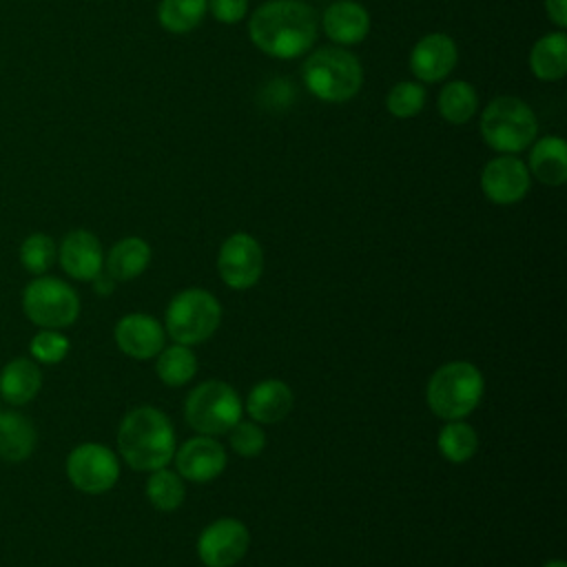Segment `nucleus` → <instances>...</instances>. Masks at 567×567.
I'll return each mask as SVG.
<instances>
[{"mask_svg": "<svg viewBox=\"0 0 567 567\" xmlns=\"http://www.w3.org/2000/svg\"><path fill=\"white\" fill-rule=\"evenodd\" d=\"M317 13L303 0H268L248 20L252 44L270 58L292 60L317 40Z\"/></svg>", "mask_w": 567, "mask_h": 567, "instance_id": "nucleus-1", "label": "nucleus"}, {"mask_svg": "<svg viewBox=\"0 0 567 567\" xmlns=\"http://www.w3.org/2000/svg\"><path fill=\"white\" fill-rule=\"evenodd\" d=\"M117 450L122 458L137 472L166 467L175 454V432L171 419L153 405L131 410L120 423Z\"/></svg>", "mask_w": 567, "mask_h": 567, "instance_id": "nucleus-2", "label": "nucleus"}, {"mask_svg": "<svg viewBox=\"0 0 567 567\" xmlns=\"http://www.w3.org/2000/svg\"><path fill=\"white\" fill-rule=\"evenodd\" d=\"M306 89L323 102H348L363 84V69L354 53L341 47L315 49L301 69Z\"/></svg>", "mask_w": 567, "mask_h": 567, "instance_id": "nucleus-3", "label": "nucleus"}, {"mask_svg": "<svg viewBox=\"0 0 567 567\" xmlns=\"http://www.w3.org/2000/svg\"><path fill=\"white\" fill-rule=\"evenodd\" d=\"M485 381L470 361L443 363L427 381L425 401L443 421H456L472 414L483 399Z\"/></svg>", "mask_w": 567, "mask_h": 567, "instance_id": "nucleus-4", "label": "nucleus"}, {"mask_svg": "<svg viewBox=\"0 0 567 567\" xmlns=\"http://www.w3.org/2000/svg\"><path fill=\"white\" fill-rule=\"evenodd\" d=\"M536 133V113L520 97L498 95L481 113V135L485 144L496 153H520L532 146Z\"/></svg>", "mask_w": 567, "mask_h": 567, "instance_id": "nucleus-5", "label": "nucleus"}, {"mask_svg": "<svg viewBox=\"0 0 567 567\" xmlns=\"http://www.w3.org/2000/svg\"><path fill=\"white\" fill-rule=\"evenodd\" d=\"M221 321L217 297L204 288H186L177 292L164 317V328L175 343L195 346L215 334Z\"/></svg>", "mask_w": 567, "mask_h": 567, "instance_id": "nucleus-6", "label": "nucleus"}, {"mask_svg": "<svg viewBox=\"0 0 567 567\" xmlns=\"http://www.w3.org/2000/svg\"><path fill=\"white\" fill-rule=\"evenodd\" d=\"M244 412V403L235 388L226 381L208 379L190 390L184 403L186 423L206 436L226 434Z\"/></svg>", "mask_w": 567, "mask_h": 567, "instance_id": "nucleus-7", "label": "nucleus"}, {"mask_svg": "<svg viewBox=\"0 0 567 567\" xmlns=\"http://www.w3.org/2000/svg\"><path fill=\"white\" fill-rule=\"evenodd\" d=\"M24 315L42 328H66L80 315L78 292L58 277H35L22 292Z\"/></svg>", "mask_w": 567, "mask_h": 567, "instance_id": "nucleus-8", "label": "nucleus"}, {"mask_svg": "<svg viewBox=\"0 0 567 567\" xmlns=\"http://www.w3.org/2000/svg\"><path fill=\"white\" fill-rule=\"evenodd\" d=\"M66 476L80 492L104 494L120 478V461L102 443H82L66 456Z\"/></svg>", "mask_w": 567, "mask_h": 567, "instance_id": "nucleus-9", "label": "nucleus"}, {"mask_svg": "<svg viewBox=\"0 0 567 567\" xmlns=\"http://www.w3.org/2000/svg\"><path fill=\"white\" fill-rule=\"evenodd\" d=\"M217 270L228 288L246 290L255 286L264 272V250L248 233H233L224 239L217 255Z\"/></svg>", "mask_w": 567, "mask_h": 567, "instance_id": "nucleus-10", "label": "nucleus"}, {"mask_svg": "<svg viewBox=\"0 0 567 567\" xmlns=\"http://www.w3.org/2000/svg\"><path fill=\"white\" fill-rule=\"evenodd\" d=\"M250 545V532L239 518H217L197 538V556L206 567L237 565Z\"/></svg>", "mask_w": 567, "mask_h": 567, "instance_id": "nucleus-11", "label": "nucleus"}, {"mask_svg": "<svg viewBox=\"0 0 567 567\" xmlns=\"http://www.w3.org/2000/svg\"><path fill=\"white\" fill-rule=\"evenodd\" d=\"M532 184V175L527 164L514 155H498L483 166L481 173V188L483 195L498 204L509 206L520 202Z\"/></svg>", "mask_w": 567, "mask_h": 567, "instance_id": "nucleus-12", "label": "nucleus"}, {"mask_svg": "<svg viewBox=\"0 0 567 567\" xmlns=\"http://www.w3.org/2000/svg\"><path fill=\"white\" fill-rule=\"evenodd\" d=\"M175 470L182 478L206 483L217 478L226 467V450L215 436H193L173 454Z\"/></svg>", "mask_w": 567, "mask_h": 567, "instance_id": "nucleus-13", "label": "nucleus"}, {"mask_svg": "<svg viewBox=\"0 0 567 567\" xmlns=\"http://www.w3.org/2000/svg\"><path fill=\"white\" fill-rule=\"evenodd\" d=\"M458 60L456 42L445 33L423 35L410 53V71L421 82H441L447 78Z\"/></svg>", "mask_w": 567, "mask_h": 567, "instance_id": "nucleus-14", "label": "nucleus"}, {"mask_svg": "<svg viewBox=\"0 0 567 567\" xmlns=\"http://www.w3.org/2000/svg\"><path fill=\"white\" fill-rule=\"evenodd\" d=\"M164 326L144 312L124 315L115 323L117 348L133 359H153L164 348Z\"/></svg>", "mask_w": 567, "mask_h": 567, "instance_id": "nucleus-15", "label": "nucleus"}, {"mask_svg": "<svg viewBox=\"0 0 567 567\" xmlns=\"http://www.w3.org/2000/svg\"><path fill=\"white\" fill-rule=\"evenodd\" d=\"M58 259L62 270L69 277L80 281H93L104 266V252H102L100 239L84 228H78L64 235L58 250Z\"/></svg>", "mask_w": 567, "mask_h": 567, "instance_id": "nucleus-16", "label": "nucleus"}, {"mask_svg": "<svg viewBox=\"0 0 567 567\" xmlns=\"http://www.w3.org/2000/svg\"><path fill=\"white\" fill-rule=\"evenodd\" d=\"M321 27L334 44H359L370 33V13L354 0H337L323 11Z\"/></svg>", "mask_w": 567, "mask_h": 567, "instance_id": "nucleus-17", "label": "nucleus"}, {"mask_svg": "<svg viewBox=\"0 0 567 567\" xmlns=\"http://www.w3.org/2000/svg\"><path fill=\"white\" fill-rule=\"evenodd\" d=\"M529 175L545 186H560L567 179V144L560 135H545L532 142Z\"/></svg>", "mask_w": 567, "mask_h": 567, "instance_id": "nucleus-18", "label": "nucleus"}, {"mask_svg": "<svg viewBox=\"0 0 567 567\" xmlns=\"http://www.w3.org/2000/svg\"><path fill=\"white\" fill-rule=\"evenodd\" d=\"M292 390L279 379L259 381L246 399V410L255 423H279L292 410Z\"/></svg>", "mask_w": 567, "mask_h": 567, "instance_id": "nucleus-19", "label": "nucleus"}, {"mask_svg": "<svg viewBox=\"0 0 567 567\" xmlns=\"http://www.w3.org/2000/svg\"><path fill=\"white\" fill-rule=\"evenodd\" d=\"M40 385H42V372L27 357H18L9 361L0 372V394L11 405L29 403L40 392Z\"/></svg>", "mask_w": 567, "mask_h": 567, "instance_id": "nucleus-20", "label": "nucleus"}, {"mask_svg": "<svg viewBox=\"0 0 567 567\" xmlns=\"http://www.w3.org/2000/svg\"><path fill=\"white\" fill-rule=\"evenodd\" d=\"M529 69L543 82H556L567 73V35L551 31L538 38L529 51Z\"/></svg>", "mask_w": 567, "mask_h": 567, "instance_id": "nucleus-21", "label": "nucleus"}, {"mask_svg": "<svg viewBox=\"0 0 567 567\" xmlns=\"http://www.w3.org/2000/svg\"><path fill=\"white\" fill-rule=\"evenodd\" d=\"M151 261V246L142 237H124L106 255V272L113 281L140 277Z\"/></svg>", "mask_w": 567, "mask_h": 567, "instance_id": "nucleus-22", "label": "nucleus"}, {"mask_svg": "<svg viewBox=\"0 0 567 567\" xmlns=\"http://www.w3.org/2000/svg\"><path fill=\"white\" fill-rule=\"evenodd\" d=\"M35 427L20 412H2L0 414V456L4 461L18 463L31 456L35 447Z\"/></svg>", "mask_w": 567, "mask_h": 567, "instance_id": "nucleus-23", "label": "nucleus"}, {"mask_svg": "<svg viewBox=\"0 0 567 567\" xmlns=\"http://www.w3.org/2000/svg\"><path fill=\"white\" fill-rule=\"evenodd\" d=\"M436 109L447 124H454V126L465 124L476 115V109H478L476 89L465 80L447 82L439 93Z\"/></svg>", "mask_w": 567, "mask_h": 567, "instance_id": "nucleus-24", "label": "nucleus"}, {"mask_svg": "<svg viewBox=\"0 0 567 567\" xmlns=\"http://www.w3.org/2000/svg\"><path fill=\"white\" fill-rule=\"evenodd\" d=\"M155 372L159 381H164L171 388L186 385L195 372H197V357L195 352L184 343L164 346L155 361Z\"/></svg>", "mask_w": 567, "mask_h": 567, "instance_id": "nucleus-25", "label": "nucleus"}, {"mask_svg": "<svg viewBox=\"0 0 567 567\" xmlns=\"http://www.w3.org/2000/svg\"><path fill=\"white\" fill-rule=\"evenodd\" d=\"M436 447H439L441 456L447 458L450 463H465L478 450V434L463 419L445 421V425L439 430Z\"/></svg>", "mask_w": 567, "mask_h": 567, "instance_id": "nucleus-26", "label": "nucleus"}, {"mask_svg": "<svg viewBox=\"0 0 567 567\" xmlns=\"http://www.w3.org/2000/svg\"><path fill=\"white\" fill-rule=\"evenodd\" d=\"M206 0H159L157 20L175 35L190 33L206 16Z\"/></svg>", "mask_w": 567, "mask_h": 567, "instance_id": "nucleus-27", "label": "nucleus"}, {"mask_svg": "<svg viewBox=\"0 0 567 567\" xmlns=\"http://www.w3.org/2000/svg\"><path fill=\"white\" fill-rule=\"evenodd\" d=\"M186 487L177 472L159 467L153 470L146 481V498L159 512H173L184 503Z\"/></svg>", "mask_w": 567, "mask_h": 567, "instance_id": "nucleus-28", "label": "nucleus"}, {"mask_svg": "<svg viewBox=\"0 0 567 567\" xmlns=\"http://www.w3.org/2000/svg\"><path fill=\"white\" fill-rule=\"evenodd\" d=\"M425 89L421 82H396L388 95H385V109L399 117V120H408L421 113V109L425 106Z\"/></svg>", "mask_w": 567, "mask_h": 567, "instance_id": "nucleus-29", "label": "nucleus"}, {"mask_svg": "<svg viewBox=\"0 0 567 567\" xmlns=\"http://www.w3.org/2000/svg\"><path fill=\"white\" fill-rule=\"evenodd\" d=\"M55 257H58L55 241L44 233L29 235L20 246V264L33 275L47 272L53 266Z\"/></svg>", "mask_w": 567, "mask_h": 567, "instance_id": "nucleus-30", "label": "nucleus"}, {"mask_svg": "<svg viewBox=\"0 0 567 567\" xmlns=\"http://www.w3.org/2000/svg\"><path fill=\"white\" fill-rule=\"evenodd\" d=\"M228 439H230L233 452L244 456V458L259 456L261 450L266 447V434H264V430L255 421H241L239 419L228 430Z\"/></svg>", "mask_w": 567, "mask_h": 567, "instance_id": "nucleus-31", "label": "nucleus"}, {"mask_svg": "<svg viewBox=\"0 0 567 567\" xmlns=\"http://www.w3.org/2000/svg\"><path fill=\"white\" fill-rule=\"evenodd\" d=\"M29 350H31V357H33L35 361L53 365V363H60V361L66 357V352H69V339H66L62 332L47 328V330H40V332L31 339Z\"/></svg>", "mask_w": 567, "mask_h": 567, "instance_id": "nucleus-32", "label": "nucleus"}, {"mask_svg": "<svg viewBox=\"0 0 567 567\" xmlns=\"http://www.w3.org/2000/svg\"><path fill=\"white\" fill-rule=\"evenodd\" d=\"M206 9L221 24H237L248 13V0H206Z\"/></svg>", "mask_w": 567, "mask_h": 567, "instance_id": "nucleus-33", "label": "nucleus"}, {"mask_svg": "<svg viewBox=\"0 0 567 567\" xmlns=\"http://www.w3.org/2000/svg\"><path fill=\"white\" fill-rule=\"evenodd\" d=\"M545 11L558 29L567 27V0H545Z\"/></svg>", "mask_w": 567, "mask_h": 567, "instance_id": "nucleus-34", "label": "nucleus"}, {"mask_svg": "<svg viewBox=\"0 0 567 567\" xmlns=\"http://www.w3.org/2000/svg\"><path fill=\"white\" fill-rule=\"evenodd\" d=\"M543 567H567L563 560H547Z\"/></svg>", "mask_w": 567, "mask_h": 567, "instance_id": "nucleus-35", "label": "nucleus"}, {"mask_svg": "<svg viewBox=\"0 0 567 567\" xmlns=\"http://www.w3.org/2000/svg\"><path fill=\"white\" fill-rule=\"evenodd\" d=\"M0 414H2V408H0Z\"/></svg>", "mask_w": 567, "mask_h": 567, "instance_id": "nucleus-36", "label": "nucleus"}]
</instances>
